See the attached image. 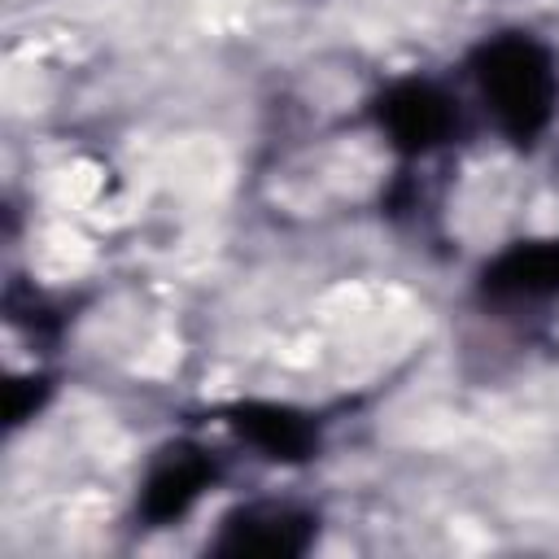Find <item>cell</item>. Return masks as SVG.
<instances>
[{"label": "cell", "mask_w": 559, "mask_h": 559, "mask_svg": "<svg viewBox=\"0 0 559 559\" xmlns=\"http://www.w3.org/2000/svg\"><path fill=\"white\" fill-rule=\"evenodd\" d=\"M376 122H380V131L389 135L393 148H402L411 157H424V153L450 144L459 114H454V100L437 83L406 79V83H393L376 100Z\"/></svg>", "instance_id": "obj_2"}, {"label": "cell", "mask_w": 559, "mask_h": 559, "mask_svg": "<svg viewBox=\"0 0 559 559\" xmlns=\"http://www.w3.org/2000/svg\"><path fill=\"white\" fill-rule=\"evenodd\" d=\"M253 450H262V459H275V463H301L314 454L319 445V428L310 415L293 411V406H275V402H245V406H231V419H227Z\"/></svg>", "instance_id": "obj_6"}, {"label": "cell", "mask_w": 559, "mask_h": 559, "mask_svg": "<svg viewBox=\"0 0 559 559\" xmlns=\"http://www.w3.org/2000/svg\"><path fill=\"white\" fill-rule=\"evenodd\" d=\"M472 79L498 131L520 148H533L550 127L559 100V70L550 48L528 31L489 35L472 52Z\"/></svg>", "instance_id": "obj_1"}, {"label": "cell", "mask_w": 559, "mask_h": 559, "mask_svg": "<svg viewBox=\"0 0 559 559\" xmlns=\"http://www.w3.org/2000/svg\"><path fill=\"white\" fill-rule=\"evenodd\" d=\"M319 533V520L288 502H249L223 515L218 537L210 542L214 555H266L288 559L301 555Z\"/></svg>", "instance_id": "obj_3"}, {"label": "cell", "mask_w": 559, "mask_h": 559, "mask_svg": "<svg viewBox=\"0 0 559 559\" xmlns=\"http://www.w3.org/2000/svg\"><path fill=\"white\" fill-rule=\"evenodd\" d=\"M210 480H214V463L201 445H188V441L166 445L140 485V515L153 528L170 524V520L188 515V507L210 489Z\"/></svg>", "instance_id": "obj_5"}, {"label": "cell", "mask_w": 559, "mask_h": 559, "mask_svg": "<svg viewBox=\"0 0 559 559\" xmlns=\"http://www.w3.org/2000/svg\"><path fill=\"white\" fill-rule=\"evenodd\" d=\"M480 297L493 306H528L559 297V236L515 240L480 271Z\"/></svg>", "instance_id": "obj_4"}]
</instances>
